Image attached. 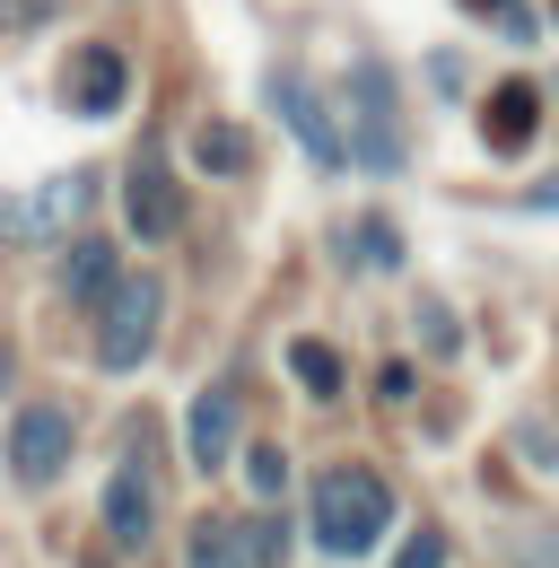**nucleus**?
<instances>
[{"instance_id":"1","label":"nucleus","mask_w":559,"mask_h":568,"mask_svg":"<svg viewBox=\"0 0 559 568\" xmlns=\"http://www.w3.org/2000/svg\"><path fill=\"white\" fill-rule=\"evenodd\" d=\"M385 516H394V490H385L367 464H333V473L315 481V542H324L333 560H358V551L385 534Z\"/></svg>"},{"instance_id":"2","label":"nucleus","mask_w":559,"mask_h":568,"mask_svg":"<svg viewBox=\"0 0 559 568\" xmlns=\"http://www.w3.org/2000/svg\"><path fill=\"white\" fill-rule=\"evenodd\" d=\"M157 315H166V288H157V272H123V281L105 288V306H96V358L123 376V367H140L149 358V342H157Z\"/></svg>"},{"instance_id":"3","label":"nucleus","mask_w":559,"mask_h":568,"mask_svg":"<svg viewBox=\"0 0 559 568\" xmlns=\"http://www.w3.org/2000/svg\"><path fill=\"white\" fill-rule=\"evenodd\" d=\"M349 158L358 166H376V175H394L403 166V123H394V88L385 71H349Z\"/></svg>"},{"instance_id":"4","label":"nucleus","mask_w":559,"mask_h":568,"mask_svg":"<svg viewBox=\"0 0 559 568\" xmlns=\"http://www.w3.org/2000/svg\"><path fill=\"white\" fill-rule=\"evenodd\" d=\"M70 412L62 403H35V412H18V428H9V473L27 481V490H53L70 473Z\"/></svg>"},{"instance_id":"5","label":"nucleus","mask_w":559,"mask_h":568,"mask_svg":"<svg viewBox=\"0 0 559 568\" xmlns=\"http://www.w3.org/2000/svg\"><path fill=\"white\" fill-rule=\"evenodd\" d=\"M123 97H132V62H123L114 44H79L62 62V105L70 114L96 123V114H123Z\"/></svg>"},{"instance_id":"6","label":"nucleus","mask_w":559,"mask_h":568,"mask_svg":"<svg viewBox=\"0 0 559 568\" xmlns=\"http://www.w3.org/2000/svg\"><path fill=\"white\" fill-rule=\"evenodd\" d=\"M272 105L288 114V132H297V149L315 158V166H349V141H342V123H333V105L306 88V79H288L280 71L272 79Z\"/></svg>"},{"instance_id":"7","label":"nucleus","mask_w":559,"mask_h":568,"mask_svg":"<svg viewBox=\"0 0 559 568\" xmlns=\"http://www.w3.org/2000/svg\"><path fill=\"white\" fill-rule=\"evenodd\" d=\"M123 211H132V236H149V245H166V236H175L184 202H175V175H166V158H157V149L132 158V175H123Z\"/></svg>"},{"instance_id":"8","label":"nucleus","mask_w":559,"mask_h":568,"mask_svg":"<svg viewBox=\"0 0 559 568\" xmlns=\"http://www.w3.org/2000/svg\"><path fill=\"white\" fill-rule=\"evenodd\" d=\"M88 193H96V184H88V175H79V166H70V175H53V184H44V193H35V202H27V211L9 219V227H18V236H27V245H53V236H70V219L88 211Z\"/></svg>"},{"instance_id":"9","label":"nucleus","mask_w":559,"mask_h":568,"mask_svg":"<svg viewBox=\"0 0 559 568\" xmlns=\"http://www.w3.org/2000/svg\"><path fill=\"white\" fill-rule=\"evenodd\" d=\"M533 132H542V97H533L525 79H507V88H498V97L481 105V141L498 149V158H516V149L533 141Z\"/></svg>"},{"instance_id":"10","label":"nucleus","mask_w":559,"mask_h":568,"mask_svg":"<svg viewBox=\"0 0 559 568\" xmlns=\"http://www.w3.org/2000/svg\"><path fill=\"white\" fill-rule=\"evenodd\" d=\"M236 455V385H210L202 403H193V464L218 473Z\"/></svg>"},{"instance_id":"11","label":"nucleus","mask_w":559,"mask_h":568,"mask_svg":"<svg viewBox=\"0 0 559 568\" xmlns=\"http://www.w3.org/2000/svg\"><path fill=\"white\" fill-rule=\"evenodd\" d=\"M105 534H114V551H140V542L157 534V507H149V481H140V473H114V481H105Z\"/></svg>"},{"instance_id":"12","label":"nucleus","mask_w":559,"mask_h":568,"mask_svg":"<svg viewBox=\"0 0 559 568\" xmlns=\"http://www.w3.org/2000/svg\"><path fill=\"white\" fill-rule=\"evenodd\" d=\"M114 281H123V263H114V245H105V236H79V245L62 254V288H70V297L105 306V288H114Z\"/></svg>"},{"instance_id":"13","label":"nucleus","mask_w":559,"mask_h":568,"mask_svg":"<svg viewBox=\"0 0 559 568\" xmlns=\"http://www.w3.org/2000/svg\"><path fill=\"white\" fill-rule=\"evenodd\" d=\"M288 376H297L315 403H333V394H342V358H333V342H288Z\"/></svg>"},{"instance_id":"14","label":"nucleus","mask_w":559,"mask_h":568,"mask_svg":"<svg viewBox=\"0 0 559 568\" xmlns=\"http://www.w3.org/2000/svg\"><path fill=\"white\" fill-rule=\"evenodd\" d=\"M193 158H202L210 175H245V158H254V141H245L236 123H202V132H193Z\"/></svg>"},{"instance_id":"15","label":"nucleus","mask_w":559,"mask_h":568,"mask_svg":"<svg viewBox=\"0 0 559 568\" xmlns=\"http://www.w3.org/2000/svg\"><path fill=\"white\" fill-rule=\"evenodd\" d=\"M193 568H236V525H227V516H202V525H193Z\"/></svg>"},{"instance_id":"16","label":"nucleus","mask_w":559,"mask_h":568,"mask_svg":"<svg viewBox=\"0 0 559 568\" xmlns=\"http://www.w3.org/2000/svg\"><path fill=\"white\" fill-rule=\"evenodd\" d=\"M236 551H245V568H280V551H288V534H280L272 516H254V525H236Z\"/></svg>"},{"instance_id":"17","label":"nucleus","mask_w":559,"mask_h":568,"mask_svg":"<svg viewBox=\"0 0 559 568\" xmlns=\"http://www.w3.org/2000/svg\"><path fill=\"white\" fill-rule=\"evenodd\" d=\"M349 254H358V263H376V272H394V263H403V236H394V227H385V219H367V227H358V245H349Z\"/></svg>"},{"instance_id":"18","label":"nucleus","mask_w":559,"mask_h":568,"mask_svg":"<svg viewBox=\"0 0 559 568\" xmlns=\"http://www.w3.org/2000/svg\"><path fill=\"white\" fill-rule=\"evenodd\" d=\"M245 473H254V490H263V498H280V481H288V455H280V446H254V455H245Z\"/></svg>"},{"instance_id":"19","label":"nucleus","mask_w":559,"mask_h":568,"mask_svg":"<svg viewBox=\"0 0 559 568\" xmlns=\"http://www.w3.org/2000/svg\"><path fill=\"white\" fill-rule=\"evenodd\" d=\"M394 568H446V534H437V525H419L411 542H403V560Z\"/></svg>"},{"instance_id":"20","label":"nucleus","mask_w":559,"mask_h":568,"mask_svg":"<svg viewBox=\"0 0 559 568\" xmlns=\"http://www.w3.org/2000/svg\"><path fill=\"white\" fill-rule=\"evenodd\" d=\"M62 0H0V27H27V18H53Z\"/></svg>"},{"instance_id":"21","label":"nucleus","mask_w":559,"mask_h":568,"mask_svg":"<svg viewBox=\"0 0 559 568\" xmlns=\"http://www.w3.org/2000/svg\"><path fill=\"white\" fill-rule=\"evenodd\" d=\"M0 385H9V342H0Z\"/></svg>"},{"instance_id":"22","label":"nucleus","mask_w":559,"mask_h":568,"mask_svg":"<svg viewBox=\"0 0 559 568\" xmlns=\"http://www.w3.org/2000/svg\"><path fill=\"white\" fill-rule=\"evenodd\" d=\"M481 9H498V0H481Z\"/></svg>"}]
</instances>
